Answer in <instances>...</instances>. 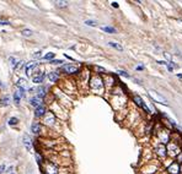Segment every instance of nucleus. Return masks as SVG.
Returning a JSON list of instances; mask_svg holds the SVG:
<instances>
[{"instance_id":"f257e3e1","label":"nucleus","mask_w":182,"mask_h":174,"mask_svg":"<svg viewBox=\"0 0 182 174\" xmlns=\"http://www.w3.org/2000/svg\"><path fill=\"white\" fill-rule=\"evenodd\" d=\"M149 96L153 98L155 102H159V103H162V104H167V99L165 97H162L161 94L154 89H149Z\"/></svg>"},{"instance_id":"5701e85b","label":"nucleus","mask_w":182,"mask_h":174,"mask_svg":"<svg viewBox=\"0 0 182 174\" xmlns=\"http://www.w3.org/2000/svg\"><path fill=\"white\" fill-rule=\"evenodd\" d=\"M53 58H54V53H48V54L45 57V59L46 60H52Z\"/></svg>"},{"instance_id":"a211bd4d","label":"nucleus","mask_w":182,"mask_h":174,"mask_svg":"<svg viewBox=\"0 0 182 174\" xmlns=\"http://www.w3.org/2000/svg\"><path fill=\"white\" fill-rule=\"evenodd\" d=\"M108 44L111 45V47H113V48L118 49V50H123V47H122V45H119L118 43H114V42H108Z\"/></svg>"},{"instance_id":"0eeeda50","label":"nucleus","mask_w":182,"mask_h":174,"mask_svg":"<svg viewBox=\"0 0 182 174\" xmlns=\"http://www.w3.org/2000/svg\"><path fill=\"white\" fill-rule=\"evenodd\" d=\"M30 104L32 105V107H35V108H37V107L42 105V99L38 98L37 96H36V97H32L31 99H30Z\"/></svg>"},{"instance_id":"4468645a","label":"nucleus","mask_w":182,"mask_h":174,"mask_svg":"<svg viewBox=\"0 0 182 174\" xmlns=\"http://www.w3.org/2000/svg\"><path fill=\"white\" fill-rule=\"evenodd\" d=\"M58 79H59V75L57 73H49L48 74V80L51 82H56L58 81Z\"/></svg>"},{"instance_id":"39448f33","label":"nucleus","mask_w":182,"mask_h":174,"mask_svg":"<svg viewBox=\"0 0 182 174\" xmlns=\"http://www.w3.org/2000/svg\"><path fill=\"white\" fill-rule=\"evenodd\" d=\"M45 114H46V107H43V105H40V107H37L35 109V117L36 118L43 117Z\"/></svg>"},{"instance_id":"2eb2a0df","label":"nucleus","mask_w":182,"mask_h":174,"mask_svg":"<svg viewBox=\"0 0 182 174\" xmlns=\"http://www.w3.org/2000/svg\"><path fill=\"white\" fill-rule=\"evenodd\" d=\"M169 170H170L172 174H177L178 173V167H177V164H176V163H174L172 166H170Z\"/></svg>"},{"instance_id":"72a5a7b5","label":"nucleus","mask_w":182,"mask_h":174,"mask_svg":"<svg viewBox=\"0 0 182 174\" xmlns=\"http://www.w3.org/2000/svg\"><path fill=\"white\" fill-rule=\"evenodd\" d=\"M11 174H14V173H11Z\"/></svg>"},{"instance_id":"4be33fe9","label":"nucleus","mask_w":182,"mask_h":174,"mask_svg":"<svg viewBox=\"0 0 182 174\" xmlns=\"http://www.w3.org/2000/svg\"><path fill=\"white\" fill-rule=\"evenodd\" d=\"M22 34H24L25 37L32 36V31H30V29H24V31H22Z\"/></svg>"},{"instance_id":"dca6fc26","label":"nucleus","mask_w":182,"mask_h":174,"mask_svg":"<svg viewBox=\"0 0 182 174\" xmlns=\"http://www.w3.org/2000/svg\"><path fill=\"white\" fill-rule=\"evenodd\" d=\"M53 120H54V115H53L52 113L47 114V117H46V120H45V122L47 123V124H49V123L52 124V123H53Z\"/></svg>"},{"instance_id":"c756f323","label":"nucleus","mask_w":182,"mask_h":174,"mask_svg":"<svg viewBox=\"0 0 182 174\" xmlns=\"http://www.w3.org/2000/svg\"><path fill=\"white\" fill-rule=\"evenodd\" d=\"M4 168H5L4 164H1V166H0V174L3 173V172H4Z\"/></svg>"},{"instance_id":"bb28decb","label":"nucleus","mask_w":182,"mask_h":174,"mask_svg":"<svg viewBox=\"0 0 182 174\" xmlns=\"http://www.w3.org/2000/svg\"><path fill=\"white\" fill-rule=\"evenodd\" d=\"M10 61H11V65H12V66H15V65H16V63H17V61L16 60H15V58H10Z\"/></svg>"},{"instance_id":"aec40b11","label":"nucleus","mask_w":182,"mask_h":174,"mask_svg":"<svg viewBox=\"0 0 182 174\" xmlns=\"http://www.w3.org/2000/svg\"><path fill=\"white\" fill-rule=\"evenodd\" d=\"M17 123H19V119H17V118H15V117L10 118V120H9V124H10V125H16Z\"/></svg>"},{"instance_id":"f8f14e48","label":"nucleus","mask_w":182,"mask_h":174,"mask_svg":"<svg viewBox=\"0 0 182 174\" xmlns=\"http://www.w3.org/2000/svg\"><path fill=\"white\" fill-rule=\"evenodd\" d=\"M31 130H32L33 134H40V131H41V124H40V123H33L32 126H31Z\"/></svg>"},{"instance_id":"9d476101","label":"nucleus","mask_w":182,"mask_h":174,"mask_svg":"<svg viewBox=\"0 0 182 174\" xmlns=\"http://www.w3.org/2000/svg\"><path fill=\"white\" fill-rule=\"evenodd\" d=\"M36 91H37V97L41 98V99H42V98H43L46 94H47V92H46V91H47V88H46V87H43V86L38 87Z\"/></svg>"},{"instance_id":"473e14b6","label":"nucleus","mask_w":182,"mask_h":174,"mask_svg":"<svg viewBox=\"0 0 182 174\" xmlns=\"http://www.w3.org/2000/svg\"><path fill=\"white\" fill-rule=\"evenodd\" d=\"M181 173H182V167H181Z\"/></svg>"},{"instance_id":"b1692460","label":"nucleus","mask_w":182,"mask_h":174,"mask_svg":"<svg viewBox=\"0 0 182 174\" xmlns=\"http://www.w3.org/2000/svg\"><path fill=\"white\" fill-rule=\"evenodd\" d=\"M58 6H60V8H64V6H67L68 5V1H59V3H57Z\"/></svg>"},{"instance_id":"2f4dec72","label":"nucleus","mask_w":182,"mask_h":174,"mask_svg":"<svg viewBox=\"0 0 182 174\" xmlns=\"http://www.w3.org/2000/svg\"><path fill=\"white\" fill-rule=\"evenodd\" d=\"M1 25H9V22H6V21H3V22H0Z\"/></svg>"},{"instance_id":"ddd939ff","label":"nucleus","mask_w":182,"mask_h":174,"mask_svg":"<svg viewBox=\"0 0 182 174\" xmlns=\"http://www.w3.org/2000/svg\"><path fill=\"white\" fill-rule=\"evenodd\" d=\"M43 79H45V74L41 73L40 75H37V76L33 77V82H35V83H42V82H43Z\"/></svg>"},{"instance_id":"a878e982","label":"nucleus","mask_w":182,"mask_h":174,"mask_svg":"<svg viewBox=\"0 0 182 174\" xmlns=\"http://www.w3.org/2000/svg\"><path fill=\"white\" fill-rule=\"evenodd\" d=\"M41 55H42V52H36L33 54V58H41Z\"/></svg>"},{"instance_id":"412c9836","label":"nucleus","mask_w":182,"mask_h":174,"mask_svg":"<svg viewBox=\"0 0 182 174\" xmlns=\"http://www.w3.org/2000/svg\"><path fill=\"white\" fill-rule=\"evenodd\" d=\"M36 159H37V163H38V164H42V163H43V158H42L41 154L36 153Z\"/></svg>"},{"instance_id":"6ab92c4d","label":"nucleus","mask_w":182,"mask_h":174,"mask_svg":"<svg viewBox=\"0 0 182 174\" xmlns=\"http://www.w3.org/2000/svg\"><path fill=\"white\" fill-rule=\"evenodd\" d=\"M102 31H105V32H107V33H116V29H114L113 27H107V26L102 27Z\"/></svg>"},{"instance_id":"cd10ccee","label":"nucleus","mask_w":182,"mask_h":174,"mask_svg":"<svg viewBox=\"0 0 182 174\" xmlns=\"http://www.w3.org/2000/svg\"><path fill=\"white\" fill-rule=\"evenodd\" d=\"M118 74H119V75H122V76H125V77H129V75H128V74H125L124 71H118Z\"/></svg>"},{"instance_id":"f03ea898","label":"nucleus","mask_w":182,"mask_h":174,"mask_svg":"<svg viewBox=\"0 0 182 174\" xmlns=\"http://www.w3.org/2000/svg\"><path fill=\"white\" fill-rule=\"evenodd\" d=\"M78 66H74V65H64V66H62L60 69V71L62 73H65V74H74V73H76L78 71Z\"/></svg>"},{"instance_id":"423d86ee","label":"nucleus","mask_w":182,"mask_h":174,"mask_svg":"<svg viewBox=\"0 0 182 174\" xmlns=\"http://www.w3.org/2000/svg\"><path fill=\"white\" fill-rule=\"evenodd\" d=\"M134 101H135V103H137V104L139 105V107H142V108H144V109H145V112H148V113H149V112H150V110H149V108L146 107V105H145V103H144V102L142 101V98L139 97V96H134Z\"/></svg>"},{"instance_id":"9b49d317","label":"nucleus","mask_w":182,"mask_h":174,"mask_svg":"<svg viewBox=\"0 0 182 174\" xmlns=\"http://www.w3.org/2000/svg\"><path fill=\"white\" fill-rule=\"evenodd\" d=\"M24 97V89H17L16 92L14 93V99H15V102H16V103H19V102H20V99L21 98Z\"/></svg>"},{"instance_id":"7ed1b4c3","label":"nucleus","mask_w":182,"mask_h":174,"mask_svg":"<svg viewBox=\"0 0 182 174\" xmlns=\"http://www.w3.org/2000/svg\"><path fill=\"white\" fill-rule=\"evenodd\" d=\"M22 142H24V145H25V147H26L27 151L32 150V140L30 139V136L27 134H25L24 136H22Z\"/></svg>"},{"instance_id":"f3484780","label":"nucleus","mask_w":182,"mask_h":174,"mask_svg":"<svg viewBox=\"0 0 182 174\" xmlns=\"http://www.w3.org/2000/svg\"><path fill=\"white\" fill-rule=\"evenodd\" d=\"M165 147L164 146H159L158 147V153H159V156H162V157H165V154H166V152H165Z\"/></svg>"},{"instance_id":"393cba45","label":"nucleus","mask_w":182,"mask_h":174,"mask_svg":"<svg viewBox=\"0 0 182 174\" xmlns=\"http://www.w3.org/2000/svg\"><path fill=\"white\" fill-rule=\"evenodd\" d=\"M85 23L87 25V26H96V22H95V21H91V20H89V21H86Z\"/></svg>"},{"instance_id":"6e6552de","label":"nucleus","mask_w":182,"mask_h":174,"mask_svg":"<svg viewBox=\"0 0 182 174\" xmlns=\"http://www.w3.org/2000/svg\"><path fill=\"white\" fill-rule=\"evenodd\" d=\"M37 68V63H35V61H32V63H29L27 64V66H26V74L27 75H31L32 74V71Z\"/></svg>"},{"instance_id":"1a4fd4ad","label":"nucleus","mask_w":182,"mask_h":174,"mask_svg":"<svg viewBox=\"0 0 182 174\" xmlns=\"http://www.w3.org/2000/svg\"><path fill=\"white\" fill-rule=\"evenodd\" d=\"M17 87L21 89H27L29 88V82L26 81L25 79H20V80L17 81Z\"/></svg>"},{"instance_id":"20e7f679","label":"nucleus","mask_w":182,"mask_h":174,"mask_svg":"<svg viewBox=\"0 0 182 174\" xmlns=\"http://www.w3.org/2000/svg\"><path fill=\"white\" fill-rule=\"evenodd\" d=\"M91 87L93 89H97V88H101L102 87V81L100 77H93L91 80Z\"/></svg>"},{"instance_id":"c85d7f7f","label":"nucleus","mask_w":182,"mask_h":174,"mask_svg":"<svg viewBox=\"0 0 182 174\" xmlns=\"http://www.w3.org/2000/svg\"><path fill=\"white\" fill-rule=\"evenodd\" d=\"M63 63V60H53L52 64H62Z\"/></svg>"},{"instance_id":"7c9ffc66","label":"nucleus","mask_w":182,"mask_h":174,"mask_svg":"<svg viewBox=\"0 0 182 174\" xmlns=\"http://www.w3.org/2000/svg\"><path fill=\"white\" fill-rule=\"evenodd\" d=\"M112 6H114V8H118V4H117V3H112Z\"/></svg>"}]
</instances>
